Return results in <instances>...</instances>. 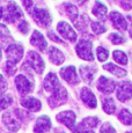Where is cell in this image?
Listing matches in <instances>:
<instances>
[{"instance_id":"cell-20","label":"cell","mask_w":132,"mask_h":133,"mask_svg":"<svg viewBox=\"0 0 132 133\" xmlns=\"http://www.w3.org/2000/svg\"><path fill=\"white\" fill-rule=\"evenodd\" d=\"M22 105L26 109L30 110V111H38L41 109V102L35 97H27V98H23L21 101Z\"/></svg>"},{"instance_id":"cell-29","label":"cell","mask_w":132,"mask_h":133,"mask_svg":"<svg viewBox=\"0 0 132 133\" xmlns=\"http://www.w3.org/2000/svg\"><path fill=\"white\" fill-rule=\"evenodd\" d=\"M88 23H89V17H88L86 14H83V15H81V16H80L79 20H77V21L74 22V25L79 30L82 31V30H85L86 28H87Z\"/></svg>"},{"instance_id":"cell-8","label":"cell","mask_w":132,"mask_h":133,"mask_svg":"<svg viewBox=\"0 0 132 133\" xmlns=\"http://www.w3.org/2000/svg\"><path fill=\"white\" fill-rule=\"evenodd\" d=\"M57 29H58V32H59L65 39L70 41V42H75V41H77V38H78L77 32L72 29V27H71L67 22H64V21L59 22L57 25Z\"/></svg>"},{"instance_id":"cell-6","label":"cell","mask_w":132,"mask_h":133,"mask_svg":"<svg viewBox=\"0 0 132 133\" xmlns=\"http://www.w3.org/2000/svg\"><path fill=\"white\" fill-rule=\"evenodd\" d=\"M6 55L8 63H12L16 65L20 60H21L22 56H23V48L20 44H12L6 49Z\"/></svg>"},{"instance_id":"cell-35","label":"cell","mask_w":132,"mask_h":133,"mask_svg":"<svg viewBox=\"0 0 132 133\" xmlns=\"http://www.w3.org/2000/svg\"><path fill=\"white\" fill-rule=\"evenodd\" d=\"M100 133H116V131H115V129L111 126V124L104 123V124L102 125V127H101Z\"/></svg>"},{"instance_id":"cell-30","label":"cell","mask_w":132,"mask_h":133,"mask_svg":"<svg viewBox=\"0 0 132 133\" xmlns=\"http://www.w3.org/2000/svg\"><path fill=\"white\" fill-rule=\"evenodd\" d=\"M80 124L83 125L85 127H88V129L93 130L94 127H96L98 125V118H96V117H87V118L83 119Z\"/></svg>"},{"instance_id":"cell-16","label":"cell","mask_w":132,"mask_h":133,"mask_svg":"<svg viewBox=\"0 0 132 133\" xmlns=\"http://www.w3.org/2000/svg\"><path fill=\"white\" fill-rule=\"evenodd\" d=\"M60 83L59 81H58V78L57 75H56L55 73H49L47 75V78H45L44 80V89L47 91H50V93H53V91H56L58 88H60Z\"/></svg>"},{"instance_id":"cell-28","label":"cell","mask_w":132,"mask_h":133,"mask_svg":"<svg viewBox=\"0 0 132 133\" xmlns=\"http://www.w3.org/2000/svg\"><path fill=\"white\" fill-rule=\"evenodd\" d=\"M13 102L11 95H7V94H0V110H5L7 109Z\"/></svg>"},{"instance_id":"cell-34","label":"cell","mask_w":132,"mask_h":133,"mask_svg":"<svg viewBox=\"0 0 132 133\" xmlns=\"http://www.w3.org/2000/svg\"><path fill=\"white\" fill-rule=\"evenodd\" d=\"M73 132L74 133H94V131H92V129L85 127L83 125H81V124H79L77 127H74Z\"/></svg>"},{"instance_id":"cell-44","label":"cell","mask_w":132,"mask_h":133,"mask_svg":"<svg viewBox=\"0 0 132 133\" xmlns=\"http://www.w3.org/2000/svg\"><path fill=\"white\" fill-rule=\"evenodd\" d=\"M130 37L132 38V30H131V31H130Z\"/></svg>"},{"instance_id":"cell-41","label":"cell","mask_w":132,"mask_h":133,"mask_svg":"<svg viewBox=\"0 0 132 133\" xmlns=\"http://www.w3.org/2000/svg\"><path fill=\"white\" fill-rule=\"evenodd\" d=\"M122 6H123L124 8H126V9H130L131 8V4H122Z\"/></svg>"},{"instance_id":"cell-17","label":"cell","mask_w":132,"mask_h":133,"mask_svg":"<svg viewBox=\"0 0 132 133\" xmlns=\"http://www.w3.org/2000/svg\"><path fill=\"white\" fill-rule=\"evenodd\" d=\"M30 43L34 46H36L39 51H42V52H45V50H47V41L43 37V35L37 30H35L32 32V36L30 38Z\"/></svg>"},{"instance_id":"cell-14","label":"cell","mask_w":132,"mask_h":133,"mask_svg":"<svg viewBox=\"0 0 132 133\" xmlns=\"http://www.w3.org/2000/svg\"><path fill=\"white\" fill-rule=\"evenodd\" d=\"M110 20L113 22V25L116 28V29L121 30V31H125L128 29V22L124 19V16L118 12H111L110 13Z\"/></svg>"},{"instance_id":"cell-12","label":"cell","mask_w":132,"mask_h":133,"mask_svg":"<svg viewBox=\"0 0 132 133\" xmlns=\"http://www.w3.org/2000/svg\"><path fill=\"white\" fill-rule=\"evenodd\" d=\"M116 88V82L105 76H100L97 81V89L104 94H111Z\"/></svg>"},{"instance_id":"cell-2","label":"cell","mask_w":132,"mask_h":133,"mask_svg":"<svg viewBox=\"0 0 132 133\" xmlns=\"http://www.w3.org/2000/svg\"><path fill=\"white\" fill-rule=\"evenodd\" d=\"M4 19L6 22L9 23H14V22H22L23 21V15L22 12L20 11L19 6L15 2H9L6 7V13L4 11Z\"/></svg>"},{"instance_id":"cell-9","label":"cell","mask_w":132,"mask_h":133,"mask_svg":"<svg viewBox=\"0 0 132 133\" xmlns=\"http://www.w3.org/2000/svg\"><path fill=\"white\" fill-rule=\"evenodd\" d=\"M60 75L64 79L66 82H68L70 85H77L79 83V76L77 75L74 66H67L60 70Z\"/></svg>"},{"instance_id":"cell-27","label":"cell","mask_w":132,"mask_h":133,"mask_svg":"<svg viewBox=\"0 0 132 133\" xmlns=\"http://www.w3.org/2000/svg\"><path fill=\"white\" fill-rule=\"evenodd\" d=\"M113 58L116 63L121 64V65H126V64H128V57H126V55L123 51H119V50L114 51Z\"/></svg>"},{"instance_id":"cell-4","label":"cell","mask_w":132,"mask_h":133,"mask_svg":"<svg viewBox=\"0 0 132 133\" xmlns=\"http://www.w3.org/2000/svg\"><path fill=\"white\" fill-rule=\"evenodd\" d=\"M29 13L34 17L35 21L39 25H42V27H48V25L51 23V16H50V13L47 9L37 8L36 6H34Z\"/></svg>"},{"instance_id":"cell-5","label":"cell","mask_w":132,"mask_h":133,"mask_svg":"<svg viewBox=\"0 0 132 133\" xmlns=\"http://www.w3.org/2000/svg\"><path fill=\"white\" fill-rule=\"evenodd\" d=\"M116 96L121 102H126L132 98V83L130 81H122L118 83Z\"/></svg>"},{"instance_id":"cell-11","label":"cell","mask_w":132,"mask_h":133,"mask_svg":"<svg viewBox=\"0 0 132 133\" xmlns=\"http://www.w3.org/2000/svg\"><path fill=\"white\" fill-rule=\"evenodd\" d=\"M15 83H16V88L22 95H27L32 90V82L29 81L24 75H17L15 79Z\"/></svg>"},{"instance_id":"cell-13","label":"cell","mask_w":132,"mask_h":133,"mask_svg":"<svg viewBox=\"0 0 132 133\" xmlns=\"http://www.w3.org/2000/svg\"><path fill=\"white\" fill-rule=\"evenodd\" d=\"M57 119L62 122L64 125L68 127L70 130H74L75 125V114L73 111H63L57 115Z\"/></svg>"},{"instance_id":"cell-38","label":"cell","mask_w":132,"mask_h":133,"mask_svg":"<svg viewBox=\"0 0 132 133\" xmlns=\"http://www.w3.org/2000/svg\"><path fill=\"white\" fill-rule=\"evenodd\" d=\"M17 27H19L20 31H21L22 34H27V32H28V30H29V29H28V28H29V25H28V23H27L26 21H24V20H23V21H22V22H20Z\"/></svg>"},{"instance_id":"cell-39","label":"cell","mask_w":132,"mask_h":133,"mask_svg":"<svg viewBox=\"0 0 132 133\" xmlns=\"http://www.w3.org/2000/svg\"><path fill=\"white\" fill-rule=\"evenodd\" d=\"M7 88V82L4 79V76L0 74V94H2V91H5Z\"/></svg>"},{"instance_id":"cell-1","label":"cell","mask_w":132,"mask_h":133,"mask_svg":"<svg viewBox=\"0 0 132 133\" xmlns=\"http://www.w3.org/2000/svg\"><path fill=\"white\" fill-rule=\"evenodd\" d=\"M45 65L43 59L39 57L38 53H36L35 51H30L27 55V61L23 64V70H32L37 73H42L43 70H44Z\"/></svg>"},{"instance_id":"cell-36","label":"cell","mask_w":132,"mask_h":133,"mask_svg":"<svg viewBox=\"0 0 132 133\" xmlns=\"http://www.w3.org/2000/svg\"><path fill=\"white\" fill-rule=\"evenodd\" d=\"M5 71H6V73L8 74V75H13V74L15 73V71H16V66H15L14 64L8 63V61H7L6 67H5Z\"/></svg>"},{"instance_id":"cell-24","label":"cell","mask_w":132,"mask_h":133,"mask_svg":"<svg viewBox=\"0 0 132 133\" xmlns=\"http://www.w3.org/2000/svg\"><path fill=\"white\" fill-rule=\"evenodd\" d=\"M103 103H102V107H103V110L107 112L108 115H113L116 110V104L114 102L113 98L110 97H107V98H103Z\"/></svg>"},{"instance_id":"cell-23","label":"cell","mask_w":132,"mask_h":133,"mask_svg":"<svg viewBox=\"0 0 132 133\" xmlns=\"http://www.w3.org/2000/svg\"><path fill=\"white\" fill-rule=\"evenodd\" d=\"M103 68L107 70V71H109L110 73H113L114 75H116L117 78H123V76H125L126 74H128V72H126L124 68L118 67V66L114 65V64H111V63L105 64V65L103 66Z\"/></svg>"},{"instance_id":"cell-33","label":"cell","mask_w":132,"mask_h":133,"mask_svg":"<svg viewBox=\"0 0 132 133\" xmlns=\"http://www.w3.org/2000/svg\"><path fill=\"white\" fill-rule=\"evenodd\" d=\"M109 39L111 41V43L113 44H122V43L124 42V38L121 36V35L116 34V32H113V34H110V36H109Z\"/></svg>"},{"instance_id":"cell-10","label":"cell","mask_w":132,"mask_h":133,"mask_svg":"<svg viewBox=\"0 0 132 133\" xmlns=\"http://www.w3.org/2000/svg\"><path fill=\"white\" fill-rule=\"evenodd\" d=\"M2 121H4L5 125L7 126V129L9 131L16 132L20 129L21 124H20V119L17 118V116L15 115V112H5L4 117H2Z\"/></svg>"},{"instance_id":"cell-32","label":"cell","mask_w":132,"mask_h":133,"mask_svg":"<svg viewBox=\"0 0 132 133\" xmlns=\"http://www.w3.org/2000/svg\"><path fill=\"white\" fill-rule=\"evenodd\" d=\"M92 29H93V31L95 32L96 35H100V34H102V32H104L105 31V27L103 25L101 22H92Z\"/></svg>"},{"instance_id":"cell-21","label":"cell","mask_w":132,"mask_h":133,"mask_svg":"<svg viewBox=\"0 0 132 133\" xmlns=\"http://www.w3.org/2000/svg\"><path fill=\"white\" fill-rule=\"evenodd\" d=\"M49 57H50V60H51L55 65H62L65 60L64 55H63L57 48H50Z\"/></svg>"},{"instance_id":"cell-15","label":"cell","mask_w":132,"mask_h":133,"mask_svg":"<svg viewBox=\"0 0 132 133\" xmlns=\"http://www.w3.org/2000/svg\"><path fill=\"white\" fill-rule=\"evenodd\" d=\"M81 99L83 101V103H85L86 105L92 109L97 107V101H96L95 95H94L93 91L90 90L89 88H87V87H83V88L81 89Z\"/></svg>"},{"instance_id":"cell-45","label":"cell","mask_w":132,"mask_h":133,"mask_svg":"<svg viewBox=\"0 0 132 133\" xmlns=\"http://www.w3.org/2000/svg\"><path fill=\"white\" fill-rule=\"evenodd\" d=\"M126 133H132V131H129V132H126Z\"/></svg>"},{"instance_id":"cell-37","label":"cell","mask_w":132,"mask_h":133,"mask_svg":"<svg viewBox=\"0 0 132 133\" xmlns=\"http://www.w3.org/2000/svg\"><path fill=\"white\" fill-rule=\"evenodd\" d=\"M8 29H7L6 27H5V25H2V24H0V38H1V39H6L7 37H8ZM9 38V37H8Z\"/></svg>"},{"instance_id":"cell-42","label":"cell","mask_w":132,"mask_h":133,"mask_svg":"<svg viewBox=\"0 0 132 133\" xmlns=\"http://www.w3.org/2000/svg\"><path fill=\"white\" fill-rule=\"evenodd\" d=\"M4 17V8L2 7H0V20Z\"/></svg>"},{"instance_id":"cell-26","label":"cell","mask_w":132,"mask_h":133,"mask_svg":"<svg viewBox=\"0 0 132 133\" xmlns=\"http://www.w3.org/2000/svg\"><path fill=\"white\" fill-rule=\"evenodd\" d=\"M118 119L125 125H131L132 124V115L128 109L121 110V112H119V115H118Z\"/></svg>"},{"instance_id":"cell-18","label":"cell","mask_w":132,"mask_h":133,"mask_svg":"<svg viewBox=\"0 0 132 133\" xmlns=\"http://www.w3.org/2000/svg\"><path fill=\"white\" fill-rule=\"evenodd\" d=\"M50 127H51V122H50L49 117L42 116L36 121V124L34 126V131L35 133H44L49 131Z\"/></svg>"},{"instance_id":"cell-3","label":"cell","mask_w":132,"mask_h":133,"mask_svg":"<svg viewBox=\"0 0 132 133\" xmlns=\"http://www.w3.org/2000/svg\"><path fill=\"white\" fill-rule=\"evenodd\" d=\"M77 53L78 56L83 60H88V61H93L94 60V56H93V49H92V42L86 38L79 41V43L77 44Z\"/></svg>"},{"instance_id":"cell-31","label":"cell","mask_w":132,"mask_h":133,"mask_svg":"<svg viewBox=\"0 0 132 133\" xmlns=\"http://www.w3.org/2000/svg\"><path fill=\"white\" fill-rule=\"evenodd\" d=\"M96 55H97V59L100 61H104L108 59L109 57V51L107 49L102 48V46H98L97 50H96Z\"/></svg>"},{"instance_id":"cell-40","label":"cell","mask_w":132,"mask_h":133,"mask_svg":"<svg viewBox=\"0 0 132 133\" xmlns=\"http://www.w3.org/2000/svg\"><path fill=\"white\" fill-rule=\"evenodd\" d=\"M48 36H49L50 38H51L52 41H55V42H57V43H63V41L60 39V38L58 37L57 35H56L53 31H49V32H48Z\"/></svg>"},{"instance_id":"cell-19","label":"cell","mask_w":132,"mask_h":133,"mask_svg":"<svg viewBox=\"0 0 132 133\" xmlns=\"http://www.w3.org/2000/svg\"><path fill=\"white\" fill-rule=\"evenodd\" d=\"M80 74L82 76L83 81L87 83H90L94 79V74L96 73L97 68L95 66H81L80 67Z\"/></svg>"},{"instance_id":"cell-7","label":"cell","mask_w":132,"mask_h":133,"mask_svg":"<svg viewBox=\"0 0 132 133\" xmlns=\"http://www.w3.org/2000/svg\"><path fill=\"white\" fill-rule=\"evenodd\" d=\"M67 101V91L64 87L58 88L56 91H53L51 96L49 97V103L52 108H57V107L64 104Z\"/></svg>"},{"instance_id":"cell-22","label":"cell","mask_w":132,"mask_h":133,"mask_svg":"<svg viewBox=\"0 0 132 133\" xmlns=\"http://www.w3.org/2000/svg\"><path fill=\"white\" fill-rule=\"evenodd\" d=\"M107 12H108L107 11V7L102 4V2L97 1L93 7V14L95 15L97 19L102 20V21H104V19L107 17Z\"/></svg>"},{"instance_id":"cell-25","label":"cell","mask_w":132,"mask_h":133,"mask_svg":"<svg viewBox=\"0 0 132 133\" xmlns=\"http://www.w3.org/2000/svg\"><path fill=\"white\" fill-rule=\"evenodd\" d=\"M64 8H65V12L66 14L68 15L71 20L73 22L77 21V17H78V8L72 4H64Z\"/></svg>"},{"instance_id":"cell-43","label":"cell","mask_w":132,"mask_h":133,"mask_svg":"<svg viewBox=\"0 0 132 133\" xmlns=\"http://www.w3.org/2000/svg\"><path fill=\"white\" fill-rule=\"evenodd\" d=\"M0 60H1V49H0Z\"/></svg>"}]
</instances>
